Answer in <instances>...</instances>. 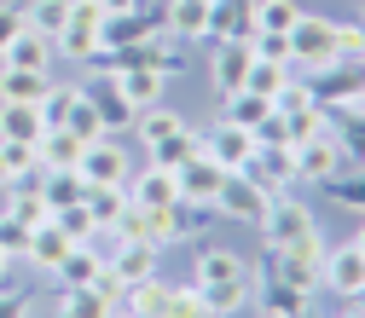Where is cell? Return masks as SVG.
Instances as JSON below:
<instances>
[{"mask_svg": "<svg viewBox=\"0 0 365 318\" xmlns=\"http://www.w3.org/2000/svg\"><path fill=\"white\" fill-rule=\"evenodd\" d=\"M261 318H272V312H261Z\"/></svg>", "mask_w": 365, "mask_h": 318, "instance_id": "obj_56", "label": "cell"}, {"mask_svg": "<svg viewBox=\"0 0 365 318\" xmlns=\"http://www.w3.org/2000/svg\"><path fill=\"white\" fill-rule=\"evenodd\" d=\"M47 93H53V70H6V64H0V99L41 105Z\"/></svg>", "mask_w": 365, "mask_h": 318, "instance_id": "obj_21", "label": "cell"}, {"mask_svg": "<svg viewBox=\"0 0 365 318\" xmlns=\"http://www.w3.org/2000/svg\"><path fill=\"white\" fill-rule=\"evenodd\" d=\"M81 203H87V214H93L99 226H116V220L128 214V203H133V197H128V186H87V197H81Z\"/></svg>", "mask_w": 365, "mask_h": 318, "instance_id": "obj_30", "label": "cell"}, {"mask_svg": "<svg viewBox=\"0 0 365 318\" xmlns=\"http://www.w3.org/2000/svg\"><path fill=\"white\" fill-rule=\"evenodd\" d=\"M29 312V301L24 295H12V290H0V318H24Z\"/></svg>", "mask_w": 365, "mask_h": 318, "instance_id": "obj_48", "label": "cell"}, {"mask_svg": "<svg viewBox=\"0 0 365 318\" xmlns=\"http://www.w3.org/2000/svg\"><path fill=\"white\" fill-rule=\"evenodd\" d=\"M64 127L76 133L81 145H93V139H105V122H99L93 99H87V87H76V99H70V110H64Z\"/></svg>", "mask_w": 365, "mask_h": 318, "instance_id": "obj_26", "label": "cell"}, {"mask_svg": "<svg viewBox=\"0 0 365 318\" xmlns=\"http://www.w3.org/2000/svg\"><path fill=\"white\" fill-rule=\"evenodd\" d=\"M296 18H302L296 0H255V29H279V35H290Z\"/></svg>", "mask_w": 365, "mask_h": 318, "instance_id": "obj_38", "label": "cell"}, {"mask_svg": "<svg viewBox=\"0 0 365 318\" xmlns=\"http://www.w3.org/2000/svg\"><path fill=\"white\" fill-rule=\"evenodd\" d=\"M313 208L302 203V197H290V191H279L267 203V214H261V232H267V249H284L290 238H302V232H313Z\"/></svg>", "mask_w": 365, "mask_h": 318, "instance_id": "obj_5", "label": "cell"}, {"mask_svg": "<svg viewBox=\"0 0 365 318\" xmlns=\"http://www.w3.org/2000/svg\"><path fill=\"white\" fill-rule=\"evenodd\" d=\"M53 53H64L70 64H87V58H99V29H81V23H64L53 35Z\"/></svg>", "mask_w": 365, "mask_h": 318, "instance_id": "obj_33", "label": "cell"}, {"mask_svg": "<svg viewBox=\"0 0 365 318\" xmlns=\"http://www.w3.org/2000/svg\"><path fill=\"white\" fill-rule=\"evenodd\" d=\"M35 151H41V168L53 174V168H81V151H87V145L76 139L70 127H47V133H41V145H35Z\"/></svg>", "mask_w": 365, "mask_h": 318, "instance_id": "obj_22", "label": "cell"}, {"mask_svg": "<svg viewBox=\"0 0 365 318\" xmlns=\"http://www.w3.org/2000/svg\"><path fill=\"white\" fill-rule=\"evenodd\" d=\"M99 272H105V249H99V243H70V255L58 260L53 278H58L64 290H76V284H93Z\"/></svg>", "mask_w": 365, "mask_h": 318, "instance_id": "obj_18", "label": "cell"}, {"mask_svg": "<svg viewBox=\"0 0 365 318\" xmlns=\"http://www.w3.org/2000/svg\"><path fill=\"white\" fill-rule=\"evenodd\" d=\"M255 307L272 312V318H307V312H313V290H296V284L267 278V284L255 290Z\"/></svg>", "mask_w": 365, "mask_h": 318, "instance_id": "obj_15", "label": "cell"}, {"mask_svg": "<svg viewBox=\"0 0 365 318\" xmlns=\"http://www.w3.org/2000/svg\"><path fill=\"white\" fill-rule=\"evenodd\" d=\"M197 290H203V301H209L215 318H232L250 301V278H238V284H197Z\"/></svg>", "mask_w": 365, "mask_h": 318, "instance_id": "obj_37", "label": "cell"}, {"mask_svg": "<svg viewBox=\"0 0 365 318\" xmlns=\"http://www.w3.org/2000/svg\"><path fill=\"white\" fill-rule=\"evenodd\" d=\"M168 35H180V41H203L209 35V6L203 0H168Z\"/></svg>", "mask_w": 365, "mask_h": 318, "instance_id": "obj_25", "label": "cell"}, {"mask_svg": "<svg viewBox=\"0 0 365 318\" xmlns=\"http://www.w3.org/2000/svg\"><path fill=\"white\" fill-rule=\"evenodd\" d=\"M53 220H58V232H64L70 243H93V232H99V220L87 214V203H70V208H58Z\"/></svg>", "mask_w": 365, "mask_h": 318, "instance_id": "obj_39", "label": "cell"}, {"mask_svg": "<svg viewBox=\"0 0 365 318\" xmlns=\"http://www.w3.org/2000/svg\"><path fill=\"white\" fill-rule=\"evenodd\" d=\"M290 75H296L290 64H267V58H250V75H244V93H255V99H279Z\"/></svg>", "mask_w": 365, "mask_h": 318, "instance_id": "obj_28", "label": "cell"}, {"mask_svg": "<svg viewBox=\"0 0 365 318\" xmlns=\"http://www.w3.org/2000/svg\"><path fill=\"white\" fill-rule=\"evenodd\" d=\"M342 168H348V162H342L336 133H319V139H302V145H296V179H302V186H331Z\"/></svg>", "mask_w": 365, "mask_h": 318, "instance_id": "obj_6", "label": "cell"}, {"mask_svg": "<svg viewBox=\"0 0 365 318\" xmlns=\"http://www.w3.org/2000/svg\"><path fill=\"white\" fill-rule=\"evenodd\" d=\"M18 29H29V23H24V6H0V53H6V41H12Z\"/></svg>", "mask_w": 365, "mask_h": 318, "instance_id": "obj_47", "label": "cell"}, {"mask_svg": "<svg viewBox=\"0 0 365 318\" xmlns=\"http://www.w3.org/2000/svg\"><path fill=\"white\" fill-rule=\"evenodd\" d=\"M197 151H203V133L180 127V133H168L163 145H151V162H157V168H186V162H192Z\"/></svg>", "mask_w": 365, "mask_h": 318, "instance_id": "obj_29", "label": "cell"}, {"mask_svg": "<svg viewBox=\"0 0 365 318\" xmlns=\"http://www.w3.org/2000/svg\"><path fill=\"white\" fill-rule=\"evenodd\" d=\"M359 116H365V99H359Z\"/></svg>", "mask_w": 365, "mask_h": 318, "instance_id": "obj_55", "label": "cell"}, {"mask_svg": "<svg viewBox=\"0 0 365 318\" xmlns=\"http://www.w3.org/2000/svg\"><path fill=\"white\" fill-rule=\"evenodd\" d=\"M110 318H128V312H110Z\"/></svg>", "mask_w": 365, "mask_h": 318, "instance_id": "obj_54", "label": "cell"}, {"mask_svg": "<svg viewBox=\"0 0 365 318\" xmlns=\"http://www.w3.org/2000/svg\"><path fill=\"white\" fill-rule=\"evenodd\" d=\"M267 116H272V99H255V93H232V99H226V116H220V122H232V127L255 133Z\"/></svg>", "mask_w": 365, "mask_h": 318, "instance_id": "obj_36", "label": "cell"}, {"mask_svg": "<svg viewBox=\"0 0 365 318\" xmlns=\"http://www.w3.org/2000/svg\"><path fill=\"white\" fill-rule=\"evenodd\" d=\"M105 12H133V6H145V0H99Z\"/></svg>", "mask_w": 365, "mask_h": 318, "instance_id": "obj_49", "label": "cell"}, {"mask_svg": "<svg viewBox=\"0 0 365 318\" xmlns=\"http://www.w3.org/2000/svg\"><path fill=\"white\" fill-rule=\"evenodd\" d=\"M12 186V174H6V151H0V191H6Z\"/></svg>", "mask_w": 365, "mask_h": 318, "instance_id": "obj_51", "label": "cell"}, {"mask_svg": "<svg viewBox=\"0 0 365 318\" xmlns=\"http://www.w3.org/2000/svg\"><path fill=\"white\" fill-rule=\"evenodd\" d=\"M279 116H284V127H290V145L331 133V110H325V105H302V110H279Z\"/></svg>", "mask_w": 365, "mask_h": 318, "instance_id": "obj_34", "label": "cell"}, {"mask_svg": "<svg viewBox=\"0 0 365 318\" xmlns=\"http://www.w3.org/2000/svg\"><path fill=\"white\" fill-rule=\"evenodd\" d=\"M53 41L47 35H35V29H18L12 41H6V53H0V64L6 70H53Z\"/></svg>", "mask_w": 365, "mask_h": 318, "instance_id": "obj_14", "label": "cell"}, {"mask_svg": "<svg viewBox=\"0 0 365 318\" xmlns=\"http://www.w3.org/2000/svg\"><path fill=\"white\" fill-rule=\"evenodd\" d=\"M319 290H331L342 301H359L365 295V255L354 243L342 249H325V260H319Z\"/></svg>", "mask_w": 365, "mask_h": 318, "instance_id": "obj_4", "label": "cell"}, {"mask_svg": "<svg viewBox=\"0 0 365 318\" xmlns=\"http://www.w3.org/2000/svg\"><path fill=\"white\" fill-rule=\"evenodd\" d=\"M238 278H250V266H244L232 249H197L192 284H238Z\"/></svg>", "mask_w": 365, "mask_h": 318, "instance_id": "obj_17", "label": "cell"}, {"mask_svg": "<svg viewBox=\"0 0 365 318\" xmlns=\"http://www.w3.org/2000/svg\"><path fill=\"white\" fill-rule=\"evenodd\" d=\"M24 23L35 29V35H58L64 23H70V0H29V6H24Z\"/></svg>", "mask_w": 365, "mask_h": 318, "instance_id": "obj_35", "label": "cell"}, {"mask_svg": "<svg viewBox=\"0 0 365 318\" xmlns=\"http://www.w3.org/2000/svg\"><path fill=\"white\" fill-rule=\"evenodd\" d=\"M0 290H12V255L0 249Z\"/></svg>", "mask_w": 365, "mask_h": 318, "instance_id": "obj_50", "label": "cell"}, {"mask_svg": "<svg viewBox=\"0 0 365 318\" xmlns=\"http://www.w3.org/2000/svg\"><path fill=\"white\" fill-rule=\"evenodd\" d=\"M307 93L325 105V110H359L365 99V58H336L325 70H307Z\"/></svg>", "mask_w": 365, "mask_h": 318, "instance_id": "obj_1", "label": "cell"}, {"mask_svg": "<svg viewBox=\"0 0 365 318\" xmlns=\"http://www.w3.org/2000/svg\"><path fill=\"white\" fill-rule=\"evenodd\" d=\"M12 214H18L24 226H47V220H53V203L41 197V186H35V191L18 186V191H12Z\"/></svg>", "mask_w": 365, "mask_h": 318, "instance_id": "obj_40", "label": "cell"}, {"mask_svg": "<svg viewBox=\"0 0 365 318\" xmlns=\"http://www.w3.org/2000/svg\"><path fill=\"white\" fill-rule=\"evenodd\" d=\"M110 81L122 87V99H128L133 110H145V105H157V99H163V75H157V70H145V64H133V70H116Z\"/></svg>", "mask_w": 365, "mask_h": 318, "instance_id": "obj_23", "label": "cell"}, {"mask_svg": "<svg viewBox=\"0 0 365 318\" xmlns=\"http://www.w3.org/2000/svg\"><path fill=\"white\" fill-rule=\"evenodd\" d=\"M87 186H128V145H116V133H105V139H93L81 151V168H76Z\"/></svg>", "mask_w": 365, "mask_h": 318, "instance_id": "obj_7", "label": "cell"}, {"mask_svg": "<svg viewBox=\"0 0 365 318\" xmlns=\"http://www.w3.org/2000/svg\"><path fill=\"white\" fill-rule=\"evenodd\" d=\"M336 318H365V301H359V307H342Z\"/></svg>", "mask_w": 365, "mask_h": 318, "instance_id": "obj_52", "label": "cell"}, {"mask_svg": "<svg viewBox=\"0 0 365 318\" xmlns=\"http://www.w3.org/2000/svg\"><path fill=\"white\" fill-rule=\"evenodd\" d=\"M336 58H365V23H336Z\"/></svg>", "mask_w": 365, "mask_h": 318, "instance_id": "obj_46", "label": "cell"}, {"mask_svg": "<svg viewBox=\"0 0 365 318\" xmlns=\"http://www.w3.org/2000/svg\"><path fill=\"white\" fill-rule=\"evenodd\" d=\"M0 151H6V174H12V186H18L24 174L41 168V151H35V145H6V139H0Z\"/></svg>", "mask_w": 365, "mask_h": 318, "instance_id": "obj_45", "label": "cell"}, {"mask_svg": "<svg viewBox=\"0 0 365 318\" xmlns=\"http://www.w3.org/2000/svg\"><path fill=\"white\" fill-rule=\"evenodd\" d=\"M336 145H342V162H359L365 168V116L359 110H348V133H342Z\"/></svg>", "mask_w": 365, "mask_h": 318, "instance_id": "obj_44", "label": "cell"}, {"mask_svg": "<svg viewBox=\"0 0 365 318\" xmlns=\"http://www.w3.org/2000/svg\"><path fill=\"white\" fill-rule=\"evenodd\" d=\"M64 255H70V238L58 232V220H47V226H35V238H29V255H24V260H35V266H41V272H47V278H53Z\"/></svg>", "mask_w": 365, "mask_h": 318, "instance_id": "obj_24", "label": "cell"}, {"mask_svg": "<svg viewBox=\"0 0 365 318\" xmlns=\"http://www.w3.org/2000/svg\"><path fill=\"white\" fill-rule=\"evenodd\" d=\"M250 179H261V186L279 197V191H290L296 186V145H255V157H250V168H244Z\"/></svg>", "mask_w": 365, "mask_h": 318, "instance_id": "obj_8", "label": "cell"}, {"mask_svg": "<svg viewBox=\"0 0 365 318\" xmlns=\"http://www.w3.org/2000/svg\"><path fill=\"white\" fill-rule=\"evenodd\" d=\"M354 249H359V255H365V232H359V238H354Z\"/></svg>", "mask_w": 365, "mask_h": 318, "instance_id": "obj_53", "label": "cell"}, {"mask_svg": "<svg viewBox=\"0 0 365 318\" xmlns=\"http://www.w3.org/2000/svg\"><path fill=\"white\" fill-rule=\"evenodd\" d=\"M203 6H209V0H203Z\"/></svg>", "mask_w": 365, "mask_h": 318, "instance_id": "obj_57", "label": "cell"}, {"mask_svg": "<svg viewBox=\"0 0 365 318\" xmlns=\"http://www.w3.org/2000/svg\"><path fill=\"white\" fill-rule=\"evenodd\" d=\"M331 197H336L342 208H354V214H365V168H359V174H348V168H342V174L331 179Z\"/></svg>", "mask_w": 365, "mask_h": 318, "instance_id": "obj_42", "label": "cell"}, {"mask_svg": "<svg viewBox=\"0 0 365 318\" xmlns=\"http://www.w3.org/2000/svg\"><path fill=\"white\" fill-rule=\"evenodd\" d=\"M267 203H272V191L261 186V179H250V174H226V186L215 191V208L226 220H244V226H261Z\"/></svg>", "mask_w": 365, "mask_h": 318, "instance_id": "obj_3", "label": "cell"}, {"mask_svg": "<svg viewBox=\"0 0 365 318\" xmlns=\"http://www.w3.org/2000/svg\"><path fill=\"white\" fill-rule=\"evenodd\" d=\"M168 301H174V284L145 278V284H128L122 312H128V318H168Z\"/></svg>", "mask_w": 365, "mask_h": 318, "instance_id": "obj_20", "label": "cell"}, {"mask_svg": "<svg viewBox=\"0 0 365 318\" xmlns=\"http://www.w3.org/2000/svg\"><path fill=\"white\" fill-rule=\"evenodd\" d=\"M325 64H336V23L302 12L296 29H290V70L307 75V70H325Z\"/></svg>", "mask_w": 365, "mask_h": 318, "instance_id": "obj_2", "label": "cell"}, {"mask_svg": "<svg viewBox=\"0 0 365 318\" xmlns=\"http://www.w3.org/2000/svg\"><path fill=\"white\" fill-rule=\"evenodd\" d=\"M116 307L93 290V284H76V290H64L58 295V318H110Z\"/></svg>", "mask_w": 365, "mask_h": 318, "instance_id": "obj_27", "label": "cell"}, {"mask_svg": "<svg viewBox=\"0 0 365 318\" xmlns=\"http://www.w3.org/2000/svg\"><path fill=\"white\" fill-rule=\"evenodd\" d=\"M250 41H220V53H215V87H220V99H232L244 93V75H250Z\"/></svg>", "mask_w": 365, "mask_h": 318, "instance_id": "obj_16", "label": "cell"}, {"mask_svg": "<svg viewBox=\"0 0 365 318\" xmlns=\"http://www.w3.org/2000/svg\"><path fill=\"white\" fill-rule=\"evenodd\" d=\"M29 238H35V226H24V220H18L12 208L0 214V249H6L12 260H18V255H29Z\"/></svg>", "mask_w": 365, "mask_h": 318, "instance_id": "obj_43", "label": "cell"}, {"mask_svg": "<svg viewBox=\"0 0 365 318\" xmlns=\"http://www.w3.org/2000/svg\"><path fill=\"white\" fill-rule=\"evenodd\" d=\"M203 151H209L226 174H244L250 157H255V139H250L244 127H232V122H215V127H209V139H203Z\"/></svg>", "mask_w": 365, "mask_h": 318, "instance_id": "obj_10", "label": "cell"}, {"mask_svg": "<svg viewBox=\"0 0 365 318\" xmlns=\"http://www.w3.org/2000/svg\"><path fill=\"white\" fill-rule=\"evenodd\" d=\"M180 127H186V122H180L168 105H145L140 116H133V133H140V145H163L168 133H180Z\"/></svg>", "mask_w": 365, "mask_h": 318, "instance_id": "obj_32", "label": "cell"}, {"mask_svg": "<svg viewBox=\"0 0 365 318\" xmlns=\"http://www.w3.org/2000/svg\"><path fill=\"white\" fill-rule=\"evenodd\" d=\"M41 133H47V116H41V105L0 99V139H6V145H41Z\"/></svg>", "mask_w": 365, "mask_h": 318, "instance_id": "obj_12", "label": "cell"}, {"mask_svg": "<svg viewBox=\"0 0 365 318\" xmlns=\"http://www.w3.org/2000/svg\"><path fill=\"white\" fill-rule=\"evenodd\" d=\"M255 0H209V41H250Z\"/></svg>", "mask_w": 365, "mask_h": 318, "instance_id": "obj_11", "label": "cell"}, {"mask_svg": "<svg viewBox=\"0 0 365 318\" xmlns=\"http://www.w3.org/2000/svg\"><path fill=\"white\" fill-rule=\"evenodd\" d=\"M128 197L140 203V208H168V203H180V179H174V168H145V174H128Z\"/></svg>", "mask_w": 365, "mask_h": 318, "instance_id": "obj_13", "label": "cell"}, {"mask_svg": "<svg viewBox=\"0 0 365 318\" xmlns=\"http://www.w3.org/2000/svg\"><path fill=\"white\" fill-rule=\"evenodd\" d=\"M24 318H29V312H24Z\"/></svg>", "mask_w": 365, "mask_h": 318, "instance_id": "obj_58", "label": "cell"}, {"mask_svg": "<svg viewBox=\"0 0 365 318\" xmlns=\"http://www.w3.org/2000/svg\"><path fill=\"white\" fill-rule=\"evenodd\" d=\"M87 99H93V110H99L105 133H128V127H133V116H140V110H133V105L122 99V87H116L110 75H99V87H93Z\"/></svg>", "mask_w": 365, "mask_h": 318, "instance_id": "obj_19", "label": "cell"}, {"mask_svg": "<svg viewBox=\"0 0 365 318\" xmlns=\"http://www.w3.org/2000/svg\"><path fill=\"white\" fill-rule=\"evenodd\" d=\"M168 318H215V312H209V301H203V290H197V284H174Z\"/></svg>", "mask_w": 365, "mask_h": 318, "instance_id": "obj_41", "label": "cell"}, {"mask_svg": "<svg viewBox=\"0 0 365 318\" xmlns=\"http://www.w3.org/2000/svg\"><path fill=\"white\" fill-rule=\"evenodd\" d=\"M41 197H47V203H53V214H58V208H70V203H81V197H87V179H81L76 168H53L47 179H41Z\"/></svg>", "mask_w": 365, "mask_h": 318, "instance_id": "obj_31", "label": "cell"}, {"mask_svg": "<svg viewBox=\"0 0 365 318\" xmlns=\"http://www.w3.org/2000/svg\"><path fill=\"white\" fill-rule=\"evenodd\" d=\"M174 179H180V203H215V191L226 186V168L209 151H197L186 168H174Z\"/></svg>", "mask_w": 365, "mask_h": 318, "instance_id": "obj_9", "label": "cell"}]
</instances>
